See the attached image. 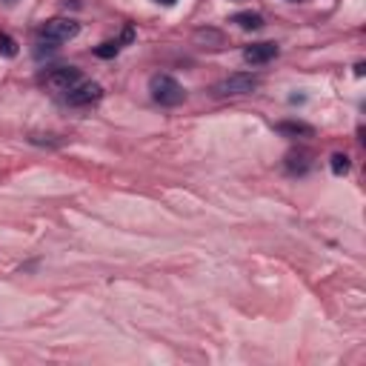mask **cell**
I'll list each match as a JSON object with an SVG mask.
<instances>
[{
    "label": "cell",
    "mask_w": 366,
    "mask_h": 366,
    "mask_svg": "<svg viewBox=\"0 0 366 366\" xmlns=\"http://www.w3.org/2000/svg\"><path fill=\"white\" fill-rule=\"evenodd\" d=\"M261 86V78L258 74H249V72H235L229 78L218 81L212 86V98H243V94H252L255 89Z\"/></svg>",
    "instance_id": "cell-1"
},
{
    "label": "cell",
    "mask_w": 366,
    "mask_h": 366,
    "mask_svg": "<svg viewBox=\"0 0 366 366\" xmlns=\"http://www.w3.org/2000/svg\"><path fill=\"white\" fill-rule=\"evenodd\" d=\"M149 92H152V101L161 106H181L186 101L183 86L172 78V74H155V78L149 81Z\"/></svg>",
    "instance_id": "cell-2"
},
{
    "label": "cell",
    "mask_w": 366,
    "mask_h": 366,
    "mask_svg": "<svg viewBox=\"0 0 366 366\" xmlns=\"http://www.w3.org/2000/svg\"><path fill=\"white\" fill-rule=\"evenodd\" d=\"M78 34H81V23L74 21V17H52V21H46L41 29H37V37H41V41H52L57 46L74 41Z\"/></svg>",
    "instance_id": "cell-3"
},
{
    "label": "cell",
    "mask_w": 366,
    "mask_h": 366,
    "mask_svg": "<svg viewBox=\"0 0 366 366\" xmlns=\"http://www.w3.org/2000/svg\"><path fill=\"white\" fill-rule=\"evenodd\" d=\"M66 103L69 106H78V109H83V106H92V103H98L101 98H103V86L101 83H94V81H81L74 89H69L66 94Z\"/></svg>",
    "instance_id": "cell-4"
},
{
    "label": "cell",
    "mask_w": 366,
    "mask_h": 366,
    "mask_svg": "<svg viewBox=\"0 0 366 366\" xmlns=\"http://www.w3.org/2000/svg\"><path fill=\"white\" fill-rule=\"evenodd\" d=\"M83 78H81V69L78 66H57V69H52L46 78H43V83L52 89V92H69V89H74Z\"/></svg>",
    "instance_id": "cell-5"
},
{
    "label": "cell",
    "mask_w": 366,
    "mask_h": 366,
    "mask_svg": "<svg viewBox=\"0 0 366 366\" xmlns=\"http://www.w3.org/2000/svg\"><path fill=\"white\" fill-rule=\"evenodd\" d=\"M315 155L309 149H292V152H286V158H283V169L289 172L292 178H303L306 172H309L312 166H315V161H312Z\"/></svg>",
    "instance_id": "cell-6"
},
{
    "label": "cell",
    "mask_w": 366,
    "mask_h": 366,
    "mask_svg": "<svg viewBox=\"0 0 366 366\" xmlns=\"http://www.w3.org/2000/svg\"><path fill=\"white\" fill-rule=\"evenodd\" d=\"M281 54V46L272 43V41H261V43H252L243 49V61L252 63V66H263L269 61H275V57Z\"/></svg>",
    "instance_id": "cell-7"
},
{
    "label": "cell",
    "mask_w": 366,
    "mask_h": 366,
    "mask_svg": "<svg viewBox=\"0 0 366 366\" xmlns=\"http://www.w3.org/2000/svg\"><path fill=\"white\" fill-rule=\"evenodd\" d=\"M192 41H195L198 46H206V49H221L226 46V34L221 29H198L195 34H192Z\"/></svg>",
    "instance_id": "cell-8"
},
{
    "label": "cell",
    "mask_w": 366,
    "mask_h": 366,
    "mask_svg": "<svg viewBox=\"0 0 366 366\" xmlns=\"http://www.w3.org/2000/svg\"><path fill=\"white\" fill-rule=\"evenodd\" d=\"M278 132L283 134V138H312L315 134V129L309 123H303V121H281Z\"/></svg>",
    "instance_id": "cell-9"
},
{
    "label": "cell",
    "mask_w": 366,
    "mask_h": 366,
    "mask_svg": "<svg viewBox=\"0 0 366 366\" xmlns=\"http://www.w3.org/2000/svg\"><path fill=\"white\" fill-rule=\"evenodd\" d=\"M232 23H238L246 32H258V29H263V14L261 12H238V14H232Z\"/></svg>",
    "instance_id": "cell-10"
},
{
    "label": "cell",
    "mask_w": 366,
    "mask_h": 366,
    "mask_svg": "<svg viewBox=\"0 0 366 366\" xmlns=\"http://www.w3.org/2000/svg\"><path fill=\"white\" fill-rule=\"evenodd\" d=\"M121 41H103L98 49H94V54L98 57H103V61H109V57H118V52H121Z\"/></svg>",
    "instance_id": "cell-11"
},
{
    "label": "cell",
    "mask_w": 366,
    "mask_h": 366,
    "mask_svg": "<svg viewBox=\"0 0 366 366\" xmlns=\"http://www.w3.org/2000/svg\"><path fill=\"white\" fill-rule=\"evenodd\" d=\"M352 169V163H349V155H343V152H335L332 155V172L340 178V175H346V172Z\"/></svg>",
    "instance_id": "cell-12"
},
{
    "label": "cell",
    "mask_w": 366,
    "mask_h": 366,
    "mask_svg": "<svg viewBox=\"0 0 366 366\" xmlns=\"http://www.w3.org/2000/svg\"><path fill=\"white\" fill-rule=\"evenodd\" d=\"M0 54H6V57H14V54H17V43H14V37L0 34Z\"/></svg>",
    "instance_id": "cell-13"
},
{
    "label": "cell",
    "mask_w": 366,
    "mask_h": 366,
    "mask_svg": "<svg viewBox=\"0 0 366 366\" xmlns=\"http://www.w3.org/2000/svg\"><path fill=\"white\" fill-rule=\"evenodd\" d=\"M54 52H57V43H52V41H41V37H37L34 57H49V54H54Z\"/></svg>",
    "instance_id": "cell-14"
},
{
    "label": "cell",
    "mask_w": 366,
    "mask_h": 366,
    "mask_svg": "<svg viewBox=\"0 0 366 366\" xmlns=\"http://www.w3.org/2000/svg\"><path fill=\"white\" fill-rule=\"evenodd\" d=\"M155 3H161V6H175L178 0H155Z\"/></svg>",
    "instance_id": "cell-15"
},
{
    "label": "cell",
    "mask_w": 366,
    "mask_h": 366,
    "mask_svg": "<svg viewBox=\"0 0 366 366\" xmlns=\"http://www.w3.org/2000/svg\"><path fill=\"white\" fill-rule=\"evenodd\" d=\"M3 3H6V6H14V3H17V0H3Z\"/></svg>",
    "instance_id": "cell-16"
},
{
    "label": "cell",
    "mask_w": 366,
    "mask_h": 366,
    "mask_svg": "<svg viewBox=\"0 0 366 366\" xmlns=\"http://www.w3.org/2000/svg\"><path fill=\"white\" fill-rule=\"evenodd\" d=\"M289 3H298V0H289Z\"/></svg>",
    "instance_id": "cell-17"
}]
</instances>
